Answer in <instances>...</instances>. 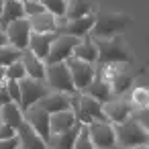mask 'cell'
Here are the masks:
<instances>
[{"mask_svg":"<svg viewBox=\"0 0 149 149\" xmlns=\"http://www.w3.org/2000/svg\"><path fill=\"white\" fill-rule=\"evenodd\" d=\"M131 23H133V19L129 15L102 10V13L94 15V25L90 29V37L94 41H98V39H110V37L123 35Z\"/></svg>","mask_w":149,"mask_h":149,"instance_id":"obj_1","label":"cell"},{"mask_svg":"<svg viewBox=\"0 0 149 149\" xmlns=\"http://www.w3.org/2000/svg\"><path fill=\"white\" fill-rule=\"evenodd\" d=\"M29 25L33 33H55L57 31V19L47 10L35 17H29Z\"/></svg>","mask_w":149,"mask_h":149,"instance_id":"obj_21","label":"cell"},{"mask_svg":"<svg viewBox=\"0 0 149 149\" xmlns=\"http://www.w3.org/2000/svg\"><path fill=\"white\" fill-rule=\"evenodd\" d=\"M0 149H19V139H6V141H0Z\"/></svg>","mask_w":149,"mask_h":149,"instance_id":"obj_33","label":"cell"},{"mask_svg":"<svg viewBox=\"0 0 149 149\" xmlns=\"http://www.w3.org/2000/svg\"><path fill=\"white\" fill-rule=\"evenodd\" d=\"M80 129H82V123H76L72 129H68L59 135H51L47 141V149H74V143L78 139Z\"/></svg>","mask_w":149,"mask_h":149,"instance_id":"obj_15","label":"cell"},{"mask_svg":"<svg viewBox=\"0 0 149 149\" xmlns=\"http://www.w3.org/2000/svg\"><path fill=\"white\" fill-rule=\"evenodd\" d=\"M63 63L68 65V72L72 76V82H74L76 92H84L90 86V82L94 80V65L92 63H86L82 59H76V57H70Z\"/></svg>","mask_w":149,"mask_h":149,"instance_id":"obj_6","label":"cell"},{"mask_svg":"<svg viewBox=\"0 0 149 149\" xmlns=\"http://www.w3.org/2000/svg\"><path fill=\"white\" fill-rule=\"evenodd\" d=\"M0 123L17 131V129L25 123L21 106H19V104H15V102L6 104V106H0Z\"/></svg>","mask_w":149,"mask_h":149,"instance_id":"obj_22","label":"cell"},{"mask_svg":"<svg viewBox=\"0 0 149 149\" xmlns=\"http://www.w3.org/2000/svg\"><path fill=\"white\" fill-rule=\"evenodd\" d=\"M23 78H27V74H25V68H23V63H21V61H15V63H10V65L4 70V80L21 82Z\"/></svg>","mask_w":149,"mask_h":149,"instance_id":"obj_27","label":"cell"},{"mask_svg":"<svg viewBox=\"0 0 149 149\" xmlns=\"http://www.w3.org/2000/svg\"><path fill=\"white\" fill-rule=\"evenodd\" d=\"M21 57H23V51L13 47V45H8V43L0 47V65H2V68H8L10 63L21 61Z\"/></svg>","mask_w":149,"mask_h":149,"instance_id":"obj_25","label":"cell"},{"mask_svg":"<svg viewBox=\"0 0 149 149\" xmlns=\"http://www.w3.org/2000/svg\"><path fill=\"white\" fill-rule=\"evenodd\" d=\"M88 137L94 145V149H114L116 141H114V129L110 123H96L92 120L90 125H86Z\"/></svg>","mask_w":149,"mask_h":149,"instance_id":"obj_8","label":"cell"},{"mask_svg":"<svg viewBox=\"0 0 149 149\" xmlns=\"http://www.w3.org/2000/svg\"><path fill=\"white\" fill-rule=\"evenodd\" d=\"M127 98H129V104L133 110L137 108H149V92L145 88H131L127 92Z\"/></svg>","mask_w":149,"mask_h":149,"instance_id":"obj_24","label":"cell"},{"mask_svg":"<svg viewBox=\"0 0 149 149\" xmlns=\"http://www.w3.org/2000/svg\"><path fill=\"white\" fill-rule=\"evenodd\" d=\"M98 49V59L94 65H110V63H133V53L129 51L125 37L116 35L110 39H98L94 41Z\"/></svg>","mask_w":149,"mask_h":149,"instance_id":"obj_2","label":"cell"},{"mask_svg":"<svg viewBox=\"0 0 149 149\" xmlns=\"http://www.w3.org/2000/svg\"><path fill=\"white\" fill-rule=\"evenodd\" d=\"M6 84V82H4ZM4 84H0V106H6V104H10L13 100H10V96H8V92H6V86Z\"/></svg>","mask_w":149,"mask_h":149,"instance_id":"obj_32","label":"cell"},{"mask_svg":"<svg viewBox=\"0 0 149 149\" xmlns=\"http://www.w3.org/2000/svg\"><path fill=\"white\" fill-rule=\"evenodd\" d=\"M45 86L49 88V92H61V94H76V88H74V82H72V76L68 72V65L61 61V63H51V65H45V78H43Z\"/></svg>","mask_w":149,"mask_h":149,"instance_id":"obj_4","label":"cell"},{"mask_svg":"<svg viewBox=\"0 0 149 149\" xmlns=\"http://www.w3.org/2000/svg\"><path fill=\"white\" fill-rule=\"evenodd\" d=\"M76 114L72 110H61V112H53L49 114V133L51 135H59L68 129H72L76 125Z\"/></svg>","mask_w":149,"mask_h":149,"instance_id":"obj_19","label":"cell"},{"mask_svg":"<svg viewBox=\"0 0 149 149\" xmlns=\"http://www.w3.org/2000/svg\"><path fill=\"white\" fill-rule=\"evenodd\" d=\"M8 41H6V35H4V29L2 27H0V47H2V45H6Z\"/></svg>","mask_w":149,"mask_h":149,"instance_id":"obj_34","label":"cell"},{"mask_svg":"<svg viewBox=\"0 0 149 149\" xmlns=\"http://www.w3.org/2000/svg\"><path fill=\"white\" fill-rule=\"evenodd\" d=\"M92 6H94L92 0H68L65 15L61 19L63 21H74V19L88 17V15H92Z\"/></svg>","mask_w":149,"mask_h":149,"instance_id":"obj_23","label":"cell"},{"mask_svg":"<svg viewBox=\"0 0 149 149\" xmlns=\"http://www.w3.org/2000/svg\"><path fill=\"white\" fill-rule=\"evenodd\" d=\"M39 2H41L43 8H45L47 13H51L55 19H61V17L65 15V6H68L65 0H39Z\"/></svg>","mask_w":149,"mask_h":149,"instance_id":"obj_26","label":"cell"},{"mask_svg":"<svg viewBox=\"0 0 149 149\" xmlns=\"http://www.w3.org/2000/svg\"><path fill=\"white\" fill-rule=\"evenodd\" d=\"M19 19H27L25 10H23V2L21 0H2V6H0V27H6L13 21Z\"/></svg>","mask_w":149,"mask_h":149,"instance_id":"obj_16","label":"cell"},{"mask_svg":"<svg viewBox=\"0 0 149 149\" xmlns=\"http://www.w3.org/2000/svg\"><path fill=\"white\" fill-rule=\"evenodd\" d=\"M21 2H25V0H21Z\"/></svg>","mask_w":149,"mask_h":149,"instance_id":"obj_38","label":"cell"},{"mask_svg":"<svg viewBox=\"0 0 149 149\" xmlns=\"http://www.w3.org/2000/svg\"><path fill=\"white\" fill-rule=\"evenodd\" d=\"M27 2H39V0H27Z\"/></svg>","mask_w":149,"mask_h":149,"instance_id":"obj_36","label":"cell"},{"mask_svg":"<svg viewBox=\"0 0 149 149\" xmlns=\"http://www.w3.org/2000/svg\"><path fill=\"white\" fill-rule=\"evenodd\" d=\"M72 57H76V59H82V61H86V63H96V59H98V49H96V43H94V39L88 35V37H84V39H80L78 41V45L74 47V53H72Z\"/></svg>","mask_w":149,"mask_h":149,"instance_id":"obj_18","label":"cell"},{"mask_svg":"<svg viewBox=\"0 0 149 149\" xmlns=\"http://www.w3.org/2000/svg\"><path fill=\"white\" fill-rule=\"evenodd\" d=\"M6 92H8V96H10V100L15 102V104H19L21 102V88H19V82H15V80H6Z\"/></svg>","mask_w":149,"mask_h":149,"instance_id":"obj_29","label":"cell"},{"mask_svg":"<svg viewBox=\"0 0 149 149\" xmlns=\"http://www.w3.org/2000/svg\"><path fill=\"white\" fill-rule=\"evenodd\" d=\"M131 110H133V108H131V104H129L127 94L114 96L112 100H108V102L102 104V112H104V116H106V120H108L110 125L125 123V120L131 116Z\"/></svg>","mask_w":149,"mask_h":149,"instance_id":"obj_10","label":"cell"},{"mask_svg":"<svg viewBox=\"0 0 149 149\" xmlns=\"http://www.w3.org/2000/svg\"><path fill=\"white\" fill-rule=\"evenodd\" d=\"M13 137H17V131L0 123V141H6V139H13Z\"/></svg>","mask_w":149,"mask_h":149,"instance_id":"obj_31","label":"cell"},{"mask_svg":"<svg viewBox=\"0 0 149 149\" xmlns=\"http://www.w3.org/2000/svg\"><path fill=\"white\" fill-rule=\"evenodd\" d=\"M55 35H57V33H31V39H29L27 49H29L35 57H39L41 61H45V57H47V53H49V47H51Z\"/></svg>","mask_w":149,"mask_h":149,"instance_id":"obj_12","label":"cell"},{"mask_svg":"<svg viewBox=\"0 0 149 149\" xmlns=\"http://www.w3.org/2000/svg\"><path fill=\"white\" fill-rule=\"evenodd\" d=\"M21 63H23V68H25L27 78L41 80V82H43V78H45V63H43L39 57H35V55H33L29 49H25V51H23Z\"/></svg>","mask_w":149,"mask_h":149,"instance_id":"obj_20","label":"cell"},{"mask_svg":"<svg viewBox=\"0 0 149 149\" xmlns=\"http://www.w3.org/2000/svg\"><path fill=\"white\" fill-rule=\"evenodd\" d=\"M19 88H21V102H19V106H21L23 112L27 108L35 106L41 98H45L49 94V88L45 86V82L33 80V78H23L19 82Z\"/></svg>","mask_w":149,"mask_h":149,"instance_id":"obj_5","label":"cell"},{"mask_svg":"<svg viewBox=\"0 0 149 149\" xmlns=\"http://www.w3.org/2000/svg\"><path fill=\"white\" fill-rule=\"evenodd\" d=\"M65 2H68V0H65Z\"/></svg>","mask_w":149,"mask_h":149,"instance_id":"obj_39","label":"cell"},{"mask_svg":"<svg viewBox=\"0 0 149 149\" xmlns=\"http://www.w3.org/2000/svg\"><path fill=\"white\" fill-rule=\"evenodd\" d=\"M74 149H94L90 137H88V131H86V125H82L80 133H78V139L74 143Z\"/></svg>","mask_w":149,"mask_h":149,"instance_id":"obj_28","label":"cell"},{"mask_svg":"<svg viewBox=\"0 0 149 149\" xmlns=\"http://www.w3.org/2000/svg\"><path fill=\"white\" fill-rule=\"evenodd\" d=\"M112 129H114L116 149H139V147H145L149 143V131L133 118H127L125 123L112 125Z\"/></svg>","mask_w":149,"mask_h":149,"instance_id":"obj_3","label":"cell"},{"mask_svg":"<svg viewBox=\"0 0 149 149\" xmlns=\"http://www.w3.org/2000/svg\"><path fill=\"white\" fill-rule=\"evenodd\" d=\"M31 25H29V19H19V21H13L4 27V35H6V41L8 45L25 51L27 45H29V39H31Z\"/></svg>","mask_w":149,"mask_h":149,"instance_id":"obj_9","label":"cell"},{"mask_svg":"<svg viewBox=\"0 0 149 149\" xmlns=\"http://www.w3.org/2000/svg\"><path fill=\"white\" fill-rule=\"evenodd\" d=\"M45 112L53 114V112H61V110H70V96L61 94V92H49L45 98H41L37 102Z\"/></svg>","mask_w":149,"mask_h":149,"instance_id":"obj_17","label":"cell"},{"mask_svg":"<svg viewBox=\"0 0 149 149\" xmlns=\"http://www.w3.org/2000/svg\"><path fill=\"white\" fill-rule=\"evenodd\" d=\"M4 70H6V68L0 65V84H4V82H6V80H4Z\"/></svg>","mask_w":149,"mask_h":149,"instance_id":"obj_35","label":"cell"},{"mask_svg":"<svg viewBox=\"0 0 149 149\" xmlns=\"http://www.w3.org/2000/svg\"><path fill=\"white\" fill-rule=\"evenodd\" d=\"M114 149H116V147H114ZM139 149H147V145H145V147H139Z\"/></svg>","mask_w":149,"mask_h":149,"instance_id":"obj_37","label":"cell"},{"mask_svg":"<svg viewBox=\"0 0 149 149\" xmlns=\"http://www.w3.org/2000/svg\"><path fill=\"white\" fill-rule=\"evenodd\" d=\"M17 139H19V149H47V143L27 123H23L17 129Z\"/></svg>","mask_w":149,"mask_h":149,"instance_id":"obj_14","label":"cell"},{"mask_svg":"<svg viewBox=\"0 0 149 149\" xmlns=\"http://www.w3.org/2000/svg\"><path fill=\"white\" fill-rule=\"evenodd\" d=\"M78 41L80 39L70 37V35H55V39H53V43L49 47V53H47L43 63L51 65V63H61V61L70 59L72 53H74V47L78 45Z\"/></svg>","mask_w":149,"mask_h":149,"instance_id":"obj_7","label":"cell"},{"mask_svg":"<svg viewBox=\"0 0 149 149\" xmlns=\"http://www.w3.org/2000/svg\"><path fill=\"white\" fill-rule=\"evenodd\" d=\"M82 94H86V96L98 100L100 104H104V102H108V100L114 98V96H112V90H110V84H108L100 74H94V80L90 82V86H88Z\"/></svg>","mask_w":149,"mask_h":149,"instance_id":"obj_13","label":"cell"},{"mask_svg":"<svg viewBox=\"0 0 149 149\" xmlns=\"http://www.w3.org/2000/svg\"><path fill=\"white\" fill-rule=\"evenodd\" d=\"M23 10H25V17H27V19L39 15V13H45V8H43L41 2H27V0L23 2Z\"/></svg>","mask_w":149,"mask_h":149,"instance_id":"obj_30","label":"cell"},{"mask_svg":"<svg viewBox=\"0 0 149 149\" xmlns=\"http://www.w3.org/2000/svg\"><path fill=\"white\" fill-rule=\"evenodd\" d=\"M23 118H25V123L47 143L49 141V137H51V133H49V112H45L39 104H35V106H31V108H27L25 112H23Z\"/></svg>","mask_w":149,"mask_h":149,"instance_id":"obj_11","label":"cell"}]
</instances>
